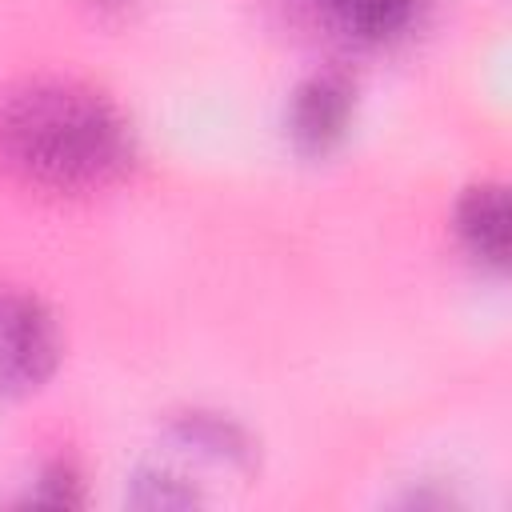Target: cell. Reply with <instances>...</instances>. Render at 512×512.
I'll list each match as a JSON object with an SVG mask.
<instances>
[{
  "label": "cell",
  "mask_w": 512,
  "mask_h": 512,
  "mask_svg": "<svg viewBox=\"0 0 512 512\" xmlns=\"http://www.w3.org/2000/svg\"><path fill=\"white\" fill-rule=\"evenodd\" d=\"M60 328L48 304L16 284H0V396L36 392L60 364Z\"/></svg>",
  "instance_id": "7a4b0ae2"
},
{
  "label": "cell",
  "mask_w": 512,
  "mask_h": 512,
  "mask_svg": "<svg viewBox=\"0 0 512 512\" xmlns=\"http://www.w3.org/2000/svg\"><path fill=\"white\" fill-rule=\"evenodd\" d=\"M320 20L352 44H384L404 36L424 0H312Z\"/></svg>",
  "instance_id": "5b68a950"
},
{
  "label": "cell",
  "mask_w": 512,
  "mask_h": 512,
  "mask_svg": "<svg viewBox=\"0 0 512 512\" xmlns=\"http://www.w3.org/2000/svg\"><path fill=\"white\" fill-rule=\"evenodd\" d=\"M132 504L140 508H188L196 504V492L180 484V476L172 472H160V468H148L132 480V492H128Z\"/></svg>",
  "instance_id": "8992f818"
},
{
  "label": "cell",
  "mask_w": 512,
  "mask_h": 512,
  "mask_svg": "<svg viewBox=\"0 0 512 512\" xmlns=\"http://www.w3.org/2000/svg\"><path fill=\"white\" fill-rule=\"evenodd\" d=\"M132 128L112 96L76 76L0 88V172L44 192H96L132 168Z\"/></svg>",
  "instance_id": "6da1fadb"
},
{
  "label": "cell",
  "mask_w": 512,
  "mask_h": 512,
  "mask_svg": "<svg viewBox=\"0 0 512 512\" xmlns=\"http://www.w3.org/2000/svg\"><path fill=\"white\" fill-rule=\"evenodd\" d=\"M352 108H356V88L344 72H336V68L312 72L308 80L296 84V92L288 100V136H292V144L308 156L328 152L332 144L344 140Z\"/></svg>",
  "instance_id": "3957f363"
},
{
  "label": "cell",
  "mask_w": 512,
  "mask_h": 512,
  "mask_svg": "<svg viewBox=\"0 0 512 512\" xmlns=\"http://www.w3.org/2000/svg\"><path fill=\"white\" fill-rule=\"evenodd\" d=\"M72 484H76V476H72L64 464H56V468H48V472L40 476V492L28 496V500H36V504H52V508H68V504L80 500V496L72 492Z\"/></svg>",
  "instance_id": "52a82bcc"
},
{
  "label": "cell",
  "mask_w": 512,
  "mask_h": 512,
  "mask_svg": "<svg viewBox=\"0 0 512 512\" xmlns=\"http://www.w3.org/2000/svg\"><path fill=\"white\" fill-rule=\"evenodd\" d=\"M456 236L472 260L488 268L508 264V196L500 180H480L456 200Z\"/></svg>",
  "instance_id": "277c9868"
}]
</instances>
